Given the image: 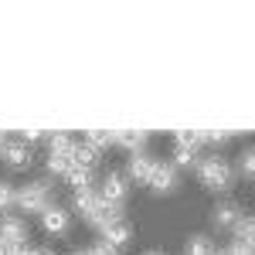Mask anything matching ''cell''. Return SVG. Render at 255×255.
Returning a JSON list of instances; mask_svg holds the SVG:
<instances>
[{"label":"cell","mask_w":255,"mask_h":255,"mask_svg":"<svg viewBox=\"0 0 255 255\" xmlns=\"http://www.w3.org/2000/svg\"><path fill=\"white\" fill-rule=\"evenodd\" d=\"M194 170H197V177H201V184L211 187V191H228V187L235 184V170L225 163V157H218V153L197 157Z\"/></svg>","instance_id":"cell-1"},{"label":"cell","mask_w":255,"mask_h":255,"mask_svg":"<svg viewBox=\"0 0 255 255\" xmlns=\"http://www.w3.org/2000/svg\"><path fill=\"white\" fill-rule=\"evenodd\" d=\"M14 208L27 215H44V208H51V184L48 180H27L17 187Z\"/></svg>","instance_id":"cell-2"},{"label":"cell","mask_w":255,"mask_h":255,"mask_svg":"<svg viewBox=\"0 0 255 255\" xmlns=\"http://www.w3.org/2000/svg\"><path fill=\"white\" fill-rule=\"evenodd\" d=\"M96 191L106 204H119V208H123V204H126V194H129V184H126V177L119 174V170H109Z\"/></svg>","instance_id":"cell-3"},{"label":"cell","mask_w":255,"mask_h":255,"mask_svg":"<svg viewBox=\"0 0 255 255\" xmlns=\"http://www.w3.org/2000/svg\"><path fill=\"white\" fill-rule=\"evenodd\" d=\"M27 238H31V232H27V221L20 215H0V242L3 245H27Z\"/></svg>","instance_id":"cell-4"},{"label":"cell","mask_w":255,"mask_h":255,"mask_svg":"<svg viewBox=\"0 0 255 255\" xmlns=\"http://www.w3.org/2000/svg\"><path fill=\"white\" fill-rule=\"evenodd\" d=\"M153 167H157V157H153V153H146V150H136V153H129L126 174L133 177L136 184H146L150 174H153Z\"/></svg>","instance_id":"cell-5"},{"label":"cell","mask_w":255,"mask_h":255,"mask_svg":"<svg viewBox=\"0 0 255 255\" xmlns=\"http://www.w3.org/2000/svg\"><path fill=\"white\" fill-rule=\"evenodd\" d=\"M150 191L153 194H170L177 187V170H174V163H160L157 160V167H153V174H150Z\"/></svg>","instance_id":"cell-6"},{"label":"cell","mask_w":255,"mask_h":255,"mask_svg":"<svg viewBox=\"0 0 255 255\" xmlns=\"http://www.w3.org/2000/svg\"><path fill=\"white\" fill-rule=\"evenodd\" d=\"M68 225H72V218H68L65 208H58V204L44 208V215H41V228H44L48 235H65V232H68Z\"/></svg>","instance_id":"cell-7"},{"label":"cell","mask_w":255,"mask_h":255,"mask_svg":"<svg viewBox=\"0 0 255 255\" xmlns=\"http://www.w3.org/2000/svg\"><path fill=\"white\" fill-rule=\"evenodd\" d=\"M85 221H89L96 232H106L109 225L123 221V208H119V204H106V201H102V204H99V208H96V211H92L89 218H85Z\"/></svg>","instance_id":"cell-8"},{"label":"cell","mask_w":255,"mask_h":255,"mask_svg":"<svg viewBox=\"0 0 255 255\" xmlns=\"http://www.w3.org/2000/svg\"><path fill=\"white\" fill-rule=\"evenodd\" d=\"M0 157H3L7 167H27V163H31V150H27V143H20V139H7L3 150H0Z\"/></svg>","instance_id":"cell-9"},{"label":"cell","mask_w":255,"mask_h":255,"mask_svg":"<svg viewBox=\"0 0 255 255\" xmlns=\"http://www.w3.org/2000/svg\"><path fill=\"white\" fill-rule=\"evenodd\" d=\"M68 157H72V167H79V170H92V167L99 163V150H92V146L82 139V143H75V150H72Z\"/></svg>","instance_id":"cell-10"},{"label":"cell","mask_w":255,"mask_h":255,"mask_svg":"<svg viewBox=\"0 0 255 255\" xmlns=\"http://www.w3.org/2000/svg\"><path fill=\"white\" fill-rule=\"evenodd\" d=\"M242 218L238 211V204H215V211H211V221H215V228H235V221Z\"/></svg>","instance_id":"cell-11"},{"label":"cell","mask_w":255,"mask_h":255,"mask_svg":"<svg viewBox=\"0 0 255 255\" xmlns=\"http://www.w3.org/2000/svg\"><path fill=\"white\" fill-rule=\"evenodd\" d=\"M102 238L109 242V245H116V249H123L129 238H133V228H129V221L123 218V221H116V225H109L106 232H102Z\"/></svg>","instance_id":"cell-12"},{"label":"cell","mask_w":255,"mask_h":255,"mask_svg":"<svg viewBox=\"0 0 255 255\" xmlns=\"http://www.w3.org/2000/svg\"><path fill=\"white\" fill-rule=\"evenodd\" d=\"M99 204H102V197H99L96 187H89V191H75V211H79L82 218H89Z\"/></svg>","instance_id":"cell-13"},{"label":"cell","mask_w":255,"mask_h":255,"mask_svg":"<svg viewBox=\"0 0 255 255\" xmlns=\"http://www.w3.org/2000/svg\"><path fill=\"white\" fill-rule=\"evenodd\" d=\"M116 143L126 146L129 153H136V150H143V143H146V129H123V133H116Z\"/></svg>","instance_id":"cell-14"},{"label":"cell","mask_w":255,"mask_h":255,"mask_svg":"<svg viewBox=\"0 0 255 255\" xmlns=\"http://www.w3.org/2000/svg\"><path fill=\"white\" fill-rule=\"evenodd\" d=\"M184 255H215V242L208 235H191L184 245Z\"/></svg>","instance_id":"cell-15"},{"label":"cell","mask_w":255,"mask_h":255,"mask_svg":"<svg viewBox=\"0 0 255 255\" xmlns=\"http://www.w3.org/2000/svg\"><path fill=\"white\" fill-rule=\"evenodd\" d=\"M44 167H48V174L65 177L68 170H72V157H68V153H48V160H44Z\"/></svg>","instance_id":"cell-16"},{"label":"cell","mask_w":255,"mask_h":255,"mask_svg":"<svg viewBox=\"0 0 255 255\" xmlns=\"http://www.w3.org/2000/svg\"><path fill=\"white\" fill-rule=\"evenodd\" d=\"M75 143H79V139L68 136V133H55V136H48V153H72Z\"/></svg>","instance_id":"cell-17"},{"label":"cell","mask_w":255,"mask_h":255,"mask_svg":"<svg viewBox=\"0 0 255 255\" xmlns=\"http://www.w3.org/2000/svg\"><path fill=\"white\" fill-rule=\"evenodd\" d=\"M14 197H17V187L10 180H0V215H10L14 211Z\"/></svg>","instance_id":"cell-18"},{"label":"cell","mask_w":255,"mask_h":255,"mask_svg":"<svg viewBox=\"0 0 255 255\" xmlns=\"http://www.w3.org/2000/svg\"><path fill=\"white\" fill-rule=\"evenodd\" d=\"M65 177H68V184H72L75 191H89V187H96V184H92V170H79V167H72Z\"/></svg>","instance_id":"cell-19"},{"label":"cell","mask_w":255,"mask_h":255,"mask_svg":"<svg viewBox=\"0 0 255 255\" xmlns=\"http://www.w3.org/2000/svg\"><path fill=\"white\" fill-rule=\"evenodd\" d=\"M85 143H89L92 150H102V146H113V143H116V133H106V129H92V133H85Z\"/></svg>","instance_id":"cell-20"},{"label":"cell","mask_w":255,"mask_h":255,"mask_svg":"<svg viewBox=\"0 0 255 255\" xmlns=\"http://www.w3.org/2000/svg\"><path fill=\"white\" fill-rule=\"evenodd\" d=\"M232 232H235V238H245V242H252L255 245V218H238L235 221V228H232Z\"/></svg>","instance_id":"cell-21"},{"label":"cell","mask_w":255,"mask_h":255,"mask_svg":"<svg viewBox=\"0 0 255 255\" xmlns=\"http://www.w3.org/2000/svg\"><path fill=\"white\" fill-rule=\"evenodd\" d=\"M204 143V133H197V129H180L177 133V146H184V150H197Z\"/></svg>","instance_id":"cell-22"},{"label":"cell","mask_w":255,"mask_h":255,"mask_svg":"<svg viewBox=\"0 0 255 255\" xmlns=\"http://www.w3.org/2000/svg\"><path fill=\"white\" fill-rule=\"evenodd\" d=\"M197 150H184V146H177L174 150V170H180V167H197Z\"/></svg>","instance_id":"cell-23"},{"label":"cell","mask_w":255,"mask_h":255,"mask_svg":"<svg viewBox=\"0 0 255 255\" xmlns=\"http://www.w3.org/2000/svg\"><path fill=\"white\" fill-rule=\"evenodd\" d=\"M238 170L245 177H255V146H249V150L238 153Z\"/></svg>","instance_id":"cell-24"},{"label":"cell","mask_w":255,"mask_h":255,"mask_svg":"<svg viewBox=\"0 0 255 255\" xmlns=\"http://www.w3.org/2000/svg\"><path fill=\"white\" fill-rule=\"evenodd\" d=\"M85 255H119V249H116V245H109L106 238H99L92 249H85Z\"/></svg>","instance_id":"cell-25"},{"label":"cell","mask_w":255,"mask_h":255,"mask_svg":"<svg viewBox=\"0 0 255 255\" xmlns=\"http://www.w3.org/2000/svg\"><path fill=\"white\" fill-rule=\"evenodd\" d=\"M228 249L238 252V255H255V245H252V242H245V238H232V242H228Z\"/></svg>","instance_id":"cell-26"},{"label":"cell","mask_w":255,"mask_h":255,"mask_svg":"<svg viewBox=\"0 0 255 255\" xmlns=\"http://www.w3.org/2000/svg\"><path fill=\"white\" fill-rule=\"evenodd\" d=\"M38 139H44V133H38V129H24L20 133V143H38Z\"/></svg>","instance_id":"cell-27"},{"label":"cell","mask_w":255,"mask_h":255,"mask_svg":"<svg viewBox=\"0 0 255 255\" xmlns=\"http://www.w3.org/2000/svg\"><path fill=\"white\" fill-rule=\"evenodd\" d=\"M204 143H211V146H225L228 136H221V133H218V136H204Z\"/></svg>","instance_id":"cell-28"},{"label":"cell","mask_w":255,"mask_h":255,"mask_svg":"<svg viewBox=\"0 0 255 255\" xmlns=\"http://www.w3.org/2000/svg\"><path fill=\"white\" fill-rule=\"evenodd\" d=\"M31 255H55V252H51V249H34Z\"/></svg>","instance_id":"cell-29"},{"label":"cell","mask_w":255,"mask_h":255,"mask_svg":"<svg viewBox=\"0 0 255 255\" xmlns=\"http://www.w3.org/2000/svg\"><path fill=\"white\" fill-rule=\"evenodd\" d=\"M218 255H238V252H232V249H221V252H218Z\"/></svg>","instance_id":"cell-30"},{"label":"cell","mask_w":255,"mask_h":255,"mask_svg":"<svg viewBox=\"0 0 255 255\" xmlns=\"http://www.w3.org/2000/svg\"><path fill=\"white\" fill-rule=\"evenodd\" d=\"M3 143H7V136H3V129H0V150H3Z\"/></svg>","instance_id":"cell-31"},{"label":"cell","mask_w":255,"mask_h":255,"mask_svg":"<svg viewBox=\"0 0 255 255\" xmlns=\"http://www.w3.org/2000/svg\"><path fill=\"white\" fill-rule=\"evenodd\" d=\"M143 255H163V252H143Z\"/></svg>","instance_id":"cell-32"},{"label":"cell","mask_w":255,"mask_h":255,"mask_svg":"<svg viewBox=\"0 0 255 255\" xmlns=\"http://www.w3.org/2000/svg\"><path fill=\"white\" fill-rule=\"evenodd\" d=\"M0 255H3V242H0Z\"/></svg>","instance_id":"cell-33"},{"label":"cell","mask_w":255,"mask_h":255,"mask_svg":"<svg viewBox=\"0 0 255 255\" xmlns=\"http://www.w3.org/2000/svg\"><path fill=\"white\" fill-rule=\"evenodd\" d=\"M72 255H85V252H72Z\"/></svg>","instance_id":"cell-34"},{"label":"cell","mask_w":255,"mask_h":255,"mask_svg":"<svg viewBox=\"0 0 255 255\" xmlns=\"http://www.w3.org/2000/svg\"><path fill=\"white\" fill-rule=\"evenodd\" d=\"M215 255H218V252H215Z\"/></svg>","instance_id":"cell-35"}]
</instances>
